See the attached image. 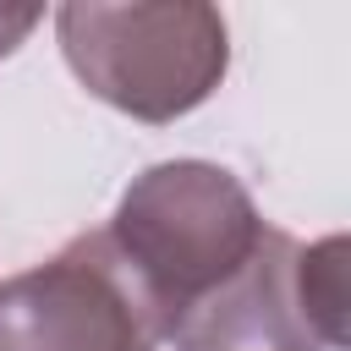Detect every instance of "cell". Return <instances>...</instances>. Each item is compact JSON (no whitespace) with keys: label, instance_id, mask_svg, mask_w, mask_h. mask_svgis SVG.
I'll return each instance as SVG.
<instances>
[{"label":"cell","instance_id":"cell-2","mask_svg":"<svg viewBox=\"0 0 351 351\" xmlns=\"http://www.w3.org/2000/svg\"><path fill=\"white\" fill-rule=\"evenodd\" d=\"M55 38L71 77L110 110L170 126L192 115L230 71V27L214 5H104L71 0L55 11Z\"/></svg>","mask_w":351,"mask_h":351},{"label":"cell","instance_id":"cell-5","mask_svg":"<svg viewBox=\"0 0 351 351\" xmlns=\"http://www.w3.org/2000/svg\"><path fill=\"white\" fill-rule=\"evenodd\" d=\"M44 22V11L38 5H0V60L16 49V44H27V33Z\"/></svg>","mask_w":351,"mask_h":351},{"label":"cell","instance_id":"cell-3","mask_svg":"<svg viewBox=\"0 0 351 351\" xmlns=\"http://www.w3.org/2000/svg\"><path fill=\"white\" fill-rule=\"evenodd\" d=\"M176 351H346V236L296 241L280 225L165 335Z\"/></svg>","mask_w":351,"mask_h":351},{"label":"cell","instance_id":"cell-4","mask_svg":"<svg viewBox=\"0 0 351 351\" xmlns=\"http://www.w3.org/2000/svg\"><path fill=\"white\" fill-rule=\"evenodd\" d=\"M159 340L165 329L104 230L0 280V351H154Z\"/></svg>","mask_w":351,"mask_h":351},{"label":"cell","instance_id":"cell-1","mask_svg":"<svg viewBox=\"0 0 351 351\" xmlns=\"http://www.w3.org/2000/svg\"><path fill=\"white\" fill-rule=\"evenodd\" d=\"M263 230L269 219L225 165L165 159L132 176L104 225V241L170 335L192 302H203L258 252Z\"/></svg>","mask_w":351,"mask_h":351}]
</instances>
